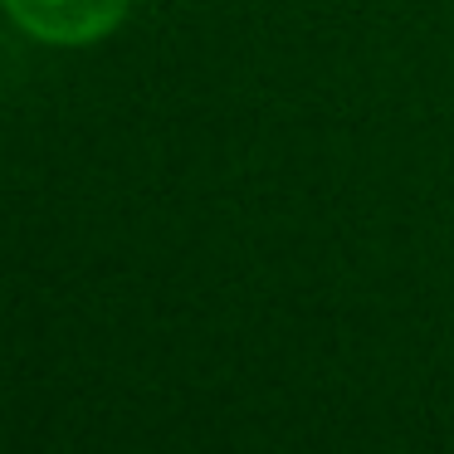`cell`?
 <instances>
[{"instance_id":"cell-1","label":"cell","mask_w":454,"mask_h":454,"mask_svg":"<svg viewBox=\"0 0 454 454\" xmlns=\"http://www.w3.org/2000/svg\"><path fill=\"white\" fill-rule=\"evenodd\" d=\"M132 0H5L11 20L44 44H93L118 30Z\"/></svg>"}]
</instances>
